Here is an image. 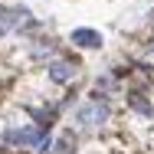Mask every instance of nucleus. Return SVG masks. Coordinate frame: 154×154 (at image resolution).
Listing matches in <instances>:
<instances>
[{
    "label": "nucleus",
    "mask_w": 154,
    "mask_h": 154,
    "mask_svg": "<svg viewBox=\"0 0 154 154\" xmlns=\"http://www.w3.org/2000/svg\"><path fill=\"white\" fill-rule=\"evenodd\" d=\"M49 79H53L56 85L72 82V79H75V62H69V59H53V62H49Z\"/></svg>",
    "instance_id": "obj_3"
},
{
    "label": "nucleus",
    "mask_w": 154,
    "mask_h": 154,
    "mask_svg": "<svg viewBox=\"0 0 154 154\" xmlns=\"http://www.w3.org/2000/svg\"><path fill=\"white\" fill-rule=\"evenodd\" d=\"M69 39L75 43V46H82V49H98L102 46V33L92 30V26H79V30L69 33Z\"/></svg>",
    "instance_id": "obj_4"
},
{
    "label": "nucleus",
    "mask_w": 154,
    "mask_h": 154,
    "mask_svg": "<svg viewBox=\"0 0 154 154\" xmlns=\"http://www.w3.org/2000/svg\"><path fill=\"white\" fill-rule=\"evenodd\" d=\"M26 20H30V10H23V7H0V36L13 33Z\"/></svg>",
    "instance_id": "obj_2"
},
{
    "label": "nucleus",
    "mask_w": 154,
    "mask_h": 154,
    "mask_svg": "<svg viewBox=\"0 0 154 154\" xmlns=\"http://www.w3.org/2000/svg\"><path fill=\"white\" fill-rule=\"evenodd\" d=\"M75 151V138H72V134H62L59 141H56V151L53 154H72Z\"/></svg>",
    "instance_id": "obj_6"
},
{
    "label": "nucleus",
    "mask_w": 154,
    "mask_h": 154,
    "mask_svg": "<svg viewBox=\"0 0 154 154\" xmlns=\"http://www.w3.org/2000/svg\"><path fill=\"white\" fill-rule=\"evenodd\" d=\"M108 115H112V108H108V102L105 98H89V102H82L79 108H75V122L79 128H102V125L108 122Z\"/></svg>",
    "instance_id": "obj_1"
},
{
    "label": "nucleus",
    "mask_w": 154,
    "mask_h": 154,
    "mask_svg": "<svg viewBox=\"0 0 154 154\" xmlns=\"http://www.w3.org/2000/svg\"><path fill=\"white\" fill-rule=\"evenodd\" d=\"M128 105H131V108H138V112H141V115H148V118H151V115H154L151 102H144V98H141V95H138V92H134V95H131V98H128Z\"/></svg>",
    "instance_id": "obj_5"
}]
</instances>
